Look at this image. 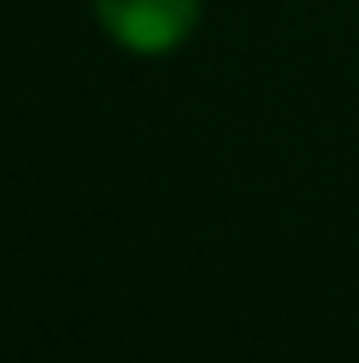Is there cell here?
<instances>
[{
    "label": "cell",
    "instance_id": "obj_1",
    "mask_svg": "<svg viewBox=\"0 0 359 363\" xmlns=\"http://www.w3.org/2000/svg\"><path fill=\"white\" fill-rule=\"evenodd\" d=\"M97 9L134 51H171L198 18V0H97Z\"/></svg>",
    "mask_w": 359,
    "mask_h": 363
}]
</instances>
